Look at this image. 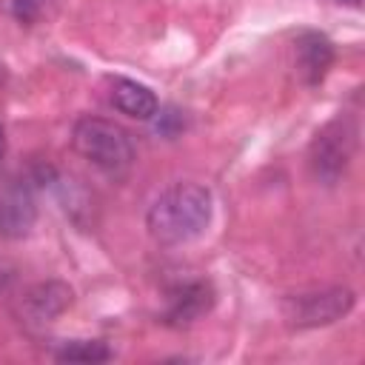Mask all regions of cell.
<instances>
[{
  "label": "cell",
  "mask_w": 365,
  "mask_h": 365,
  "mask_svg": "<svg viewBox=\"0 0 365 365\" xmlns=\"http://www.w3.org/2000/svg\"><path fill=\"white\" fill-rule=\"evenodd\" d=\"M214 214L211 191L200 182H174L163 188L145 211V228L160 245H182L197 240Z\"/></svg>",
  "instance_id": "6da1fadb"
},
{
  "label": "cell",
  "mask_w": 365,
  "mask_h": 365,
  "mask_svg": "<svg viewBox=\"0 0 365 365\" xmlns=\"http://www.w3.org/2000/svg\"><path fill=\"white\" fill-rule=\"evenodd\" d=\"M71 145L74 151L91 163L97 171H103L111 180H123L134 165V140L131 134L106 117H80L71 128Z\"/></svg>",
  "instance_id": "7a4b0ae2"
},
{
  "label": "cell",
  "mask_w": 365,
  "mask_h": 365,
  "mask_svg": "<svg viewBox=\"0 0 365 365\" xmlns=\"http://www.w3.org/2000/svg\"><path fill=\"white\" fill-rule=\"evenodd\" d=\"M354 151H356V125L348 117H334L314 134L308 145V165L319 182L334 185L345 174Z\"/></svg>",
  "instance_id": "3957f363"
},
{
  "label": "cell",
  "mask_w": 365,
  "mask_h": 365,
  "mask_svg": "<svg viewBox=\"0 0 365 365\" xmlns=\"http://www.w3.org/2000/svg\"><path fill=\"white\" fill-rule=\"evenodd\" d=\"M354 302H356V294L351 288L334 285V288H322V291H305V294L285 297L282 317L297 331L322 328V325H331V322L348 317Z\"/></svg>",
  "instance_id": "277c9868"
},
{
  "label": "cell",
  "mask_w": 365,
  "mask_h": 365,
  "mask_svg": "<svg viewBox=\"0 0 365 365\" xmlns=\"http://www.w3.org/2000/svg\"><path fill=\"white\" fill-rule=\"evenodd\" d=\"M37 222V202L31 185H11L0 194V237L3 240H23L31 234Z\"/></svg>",
  "instance_id": "5b68a950"
},
{
  "label": "cell",
  "mask_w": 365,
  "mask_h": 365,
  "mask_svg": "<svg viewBox=\"0 0 365 365\" xmlns=\"http://www.w3.org/2000/svg\"><path fill=\"white\" fill-rule=\"evenodd\" d=\"M214 305V291L208 282L202 279H191V282H182L171 291L168 297V305L163 311V322L165 325H174V328H182V325H191L197 322L202 314H208Z\"/></svg>",
  "instance_id": "8992f818"
},
{
  "label": "cell",
  "mask_w": 365,
  "mask_h": 365,
  "mask_svg": "<svg viewBox=\"0 0 365 365\" xmlns=\"http://www.w3.org/2000/svg\"><path fill=\"white\" fill-rule=\"evenodd\" d=\"M74 299V291L60 282V279H46L31 285L23 297H20V311L26 314L29 322H51L54 317H60Z\"/></svg>",
  "instance_id": "52a82bcc"
},
{
  "label": "cell",
  "mask_w": 365,
  "mask_h": 365,
  "mask_svg": "<svg viewBox=\"0 0 365 365\" xmlns=\"http://www.w3.org/2000/svg\"><path fill=\"white\" fill-rule=\"evenodd\" d=\"M111 103L120 114L131 117V120H151L160 114V103H157V94L137 83V80H128V77H117L111 80Z\"/></svg>",
  "instance_id": "ba28073f"
},
{
  "label": "cell",
  "mask_w": 365,
  "mask_h": 365,
  "mask_svg": "<svg viewBox=\"0 0 365 365\" xmlns=\"http://www.w3.org/2000/svg\"><path fill=\"white\" fill-rule=\"evenodd\" d=\"M297 63H299V71H302L305 83L317 86L328 74V68L334 63V46H331V40L322 37V34H317V31H305L297 40Z\"/></svg>",
  "instance_id": "9c48e42d"
},
{
  "label": "cell",
  "mask_w": 365,
  "mask_h": 365,
  "mask_svg": "<svg viewBox=\"0 0 365 365\" xmlns=\"http://www.w3.org/2000/svg\"><path fill=\"white\" fill-rule=\"evenodd\" d=\"M57 359L60 362H106L111 359V351L100 339H74L57 351Z\"/></svg>",
  "instance_id": "30bf717a"
},
{
  "label": "cell",
  "mask_w": 365,
  "mask_h": 365,
  "mask_svg": "<svg viewBox=\"0 0 365 365\" xmlns=\"http://www.w3.org/2000/svg\"><path fill=\"white\" fill-rule=\"evenodd\" d=\"M40 6H43V0H9V9L20 23H31L37 17Z\"/></svg>",
  "instance_id": "8fae6325"
},
{
  "label": "cell",
  "mask_w": 365,
  "mask_h": 365,
  "mask_svg": "<svg viewBox=\"0 0 365 365\" xmlns=\"http://www.w3.org/2000/svg\"><path fill=\"white\" fill-rule=\"evenodd\" d=\"M6 157V128H3V123H0V160Z\"/></svg>",
  "instance_id": "7c38bea8"
},
{
  "label": "cell",
  "mask_w": 365,
  "mask_h": 365,
  "mask_svg": "<svg viewBox=\"0 0 365 365\" xmlns=\"http://www.w3.org/2000/svg\"><path fill=\"white\" fill-rule=\"evenodd\" d=\"M336 3H348V6H359L362 0H336Z\"/></svg>",
  "instance_id": "4fadbf2b"
},
{
  "label": "cell",
  "mask_w": 365,
  "mask_h": 365,
  "mask_svg": "<svg viewBox=\"0 0 365 365\" xmlns=\"http://www.w3.org/2000/svg\"><path fill=\"white\" fill-rule=\"evenodd\" d=\"M3 282H6V274H3V271H0V288H3Z\"/></svg>",
  "instance_id": "5bb4252c"
}]
</instances>
